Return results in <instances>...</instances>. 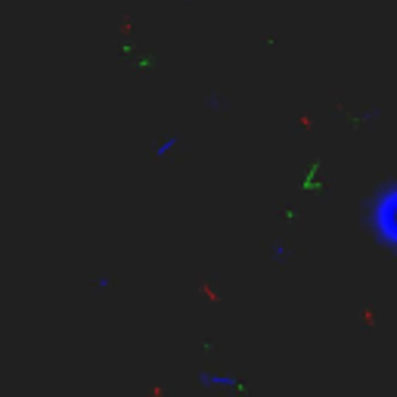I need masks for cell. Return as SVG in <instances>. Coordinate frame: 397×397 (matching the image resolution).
<instances>
[{
	"label": "cell",
	"mask_w": 397,
	"mask_h": 397,
	"mask_svg": "<svg viewBox=\"0 0 397 397\" xmlns=\"http://www.w3.org/2000/svg\"><path fill=\"white\" fill-rule=\"evenodd\" d=\"M363 217L372 242L388 252H397V177L376 186V192L366 202Z\"/></svg>",
	"instance_id": "1"
},
{
	"label": "cell",
	"mask_w": 397,
	"mask_h": 397,
	"mask_svg": "<svg viewBox=\"0 0 397 397\" xmlns=\"http://www.w3.org/2000/svg\"><path fill=\"white\" fill-rule=\"evenodd\" d=\"M198 385H202L205 391H242L245 388L242 378L233 376V372H211V369L198 372Z\"/></svg>",
	"instance_id": "2"
},
{
	"label": "cell",
	"mask_w": 397,
	"mask_h": 397,
	"mask_svg": "<svg viewBox=\"0 0 397 397\" xmlns=\"http://www.w3.org/2000/svg\"><path fill=\"white\" fill-rule=\"evenodd\" d=\"M177 146H180V136H177V134H167L161 143H155L152 155H155V159H167V155H171Z\"/></svg>",
	"instance_id": "3"
},
{
	"label": "cell",
	"mask_w": 397,
	"mask_h": 397,
	"mask_svg": "<svg viewBox=\"0 0 397 397\" xmlns=\"http://www.w3.org/2000/svg\"><path fill=\"white\" fill-rule=\"evenodd\" d=\"M270 258H273V261H276V264H283V261H285V258H289V248H285V245H283V242H276V245H273V248H270Z\"/></svg>",
	"instance_id": "4"
},
{
	"label": "cell",
	"mask_w": 397,
	"mask_h": 397,
	"mask_svg": "<svg viewBox=\"0 0 397 397\" xmlns=\"http://www.w3.org/2000/svg\"><path fill=\"white\" fill-rule=\"evenodd\" d=\"M205 103H208V109H217V112H223V109H227V99H223L221 93H211V96L205 99Z\"/></svg>",
	"instance_id": "5"
}]
</instances>
